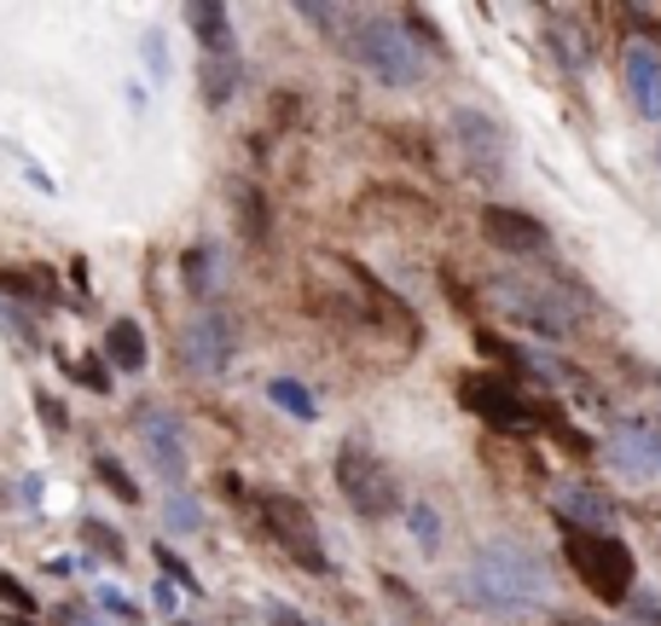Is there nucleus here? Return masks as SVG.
Returning <instances> with one entry per match:
<instances>
[{
    "label": "nucleus",
    "instance_id": "473e14b6",
    "mask_svg": "<svg viewBox=\"0 0 661 626\" xmlns=\"http://www.w3.org/2000/svg\"><path fill=\"white\" fill-rule=\"evenodd\" d=\"M656 36H661V24H656Z\"/></svg>",
    "mask_w": 661,
    "mask_h": 626
},
{
    "label": "nucleus",
    "instance_id": "b1692460",
    "mask_svg": "<svg viewBox=\"0 0 661 626\" xmlns=\"http://www.w3.org/2000/svg\"><path fill=\"white\" fill-rule=\"evenodd\" d=\"M476 348L494 354V360H505V366H522V348H511V343H505V336H494V331H476Z\"/></svg>",
    "mask_w": 661,
    "mask_h": 626
},
{
    "label": "nucleus",
    "instance_id": "a878e982",
    "mask_svg": "<svg viewBox=\"0 0 661 626\" xmlns=\"http://www.w3.org/2000/svg\"><path fill=\"white\" fill-rule=\"evenodd\" d=\"M71 371H76V383H88V388H93V395H105V388H111V371L99 366V360H76Z\"/></svg>",
    "mask_w": 661,
    "mask_h": 626
},
{
    "label": "nucleus",
    "instance_id": "2eb2a0df",
    "mask_svg": "<svg viewBox=\"0 0 661 626\" xmlns=\"http://www.w3.org/2000/svg\"><path fill=\"white\" fill-rule=\"evenodd\" d=\"M343 273L354 279V291H360V296H366V308H371V314H378V325H395V331L406 336V343H418V319H412V308H406V302H401L395 291H383V284H378V279H371V273H366V267H354V261L343 267Z\"/></svg>",
    "mask_w": 661,
    "mask_h": 626
},
{
    "label": "nucleus",
    "instance_id": "0eeeda50",
    "mask_svg": "<svg viewBox=\"0 0 661 626\" xmlns=\"http://www.w3.org/2000/svg\"><path fill=\"white\" fill-rule=\"evenodd\" d=\"M447 128H453V145H459L470 180L476 186H505V175H511V140H505V128L494 123V116L476 111V105H459Z\"/></svg>",
    "mask_w": 661,
    "mask_h": 626
},
{
    "label": "nucleus",
    "instance_id": "7ed1b4c3",
    "mask_svg": "<svg viewBox=\"0 0 661 626\" xmlns=\"http://www.w3.org/2000/svg\"><path fill=\"white\" fill-rule=\"evenodd\" d=\"M563 563L574 568V580H581L598 603H626L633 598V580H638V563H633V551H626V539L615 534H581V528H569L563 534Z\"/></svg>",
    "mask_w": 661,
    "mask_h": 626
},
{
    "label": "nucleus",
    "instance_id": "f8f14e48",
    "mask_svg": "<svg viewBox=\"0 0 661 626\" xmlns=\"http://www.w3.org/2000/svg\"><path fill=\"white\" fill-rule=\"evenodd\" d=\"M134 430H140V442L151 447V464H157L163 482H180L186 476V447H180V424L163 412V406H140L134 412Z\"/></svg>",
    "mask_w": 661,
    "mask_h": 626
},
{
    "label": "nucleus",
    "instance_id": "bb28decb",
    "mask_svg": "<svg viewBox=\"0 0 661 626\" xmlns=\"http://www.w3.org/2000/svg\"><path fill=\"white\" fill-rule=\"evenodd\" d=\"M99 476H105V482H111V487H116V494H123L128 504H134V499H140V487H134V482H128V476H123V470H116L111 459H99Z\"/></svg>",
    "mask_w": 661,
    "mask_h": 626
},
{
    "label": "nucleus",
    "instance_id": "5701e85b",
    "mask_svg": "<svg viewBox=\"0 0 661 626\" xmlns=\"http://www.w3.org/2000/svg\"><path fill=\"white\" fill-rule=\"evenodd\" d=\"M239 209H244V232H250V239H267V215H262V197H256V192H239Z\"/></svg>",
    "mask_w": 661,
    "mask_h": 626
},
{
    "label": "nucleus",
    "instance_id": "20e7f679",
    "mask_svg": "<svg viewBox=\"0 0 661 626\" xmlns=\"http://www.w3.org/2000/svg\"><path fill=\"white\" fill-rule=\"evenodd\" d=\"M482 296L494 302L505 319H517L522 331L546 336V343H563V336L574 331V308L551 291V284H539L529 273H494V279H482Z\"/></svg>",
    "mask_w": 661,
    "mask_h": 626
},
{
    "label": "nucleus",
    "instance_id": "9d476101",
    "mask_svg": "<svg viewBox=\"0 0 661 626\" xmlns=\"http://www.w3.org/2000/svg\"><path fill=\"white\" fill-rule=\"evenodd\" d=\"M232 354H239V319L232 314H198V319H186V331H180V360L203 371V378H215V371H227L232 366Z\"/></svg>",
    "mask_w": 661,
    "mask_h": 626
},
{
    "label": "nucleus",
    "instance_id": "f257e3e1",
    "mask_svg": "<svg viewBox=\"0 0 661 626\" xmlns=\"http://www.w3.org/2000/svg\"><path fill=\"white\" fill-rule=\"evenodd\" d=\"M459 598L470 609H487V615H522V609H534L546 598V568H539L534 551L511 546V539H494L459 574Z\"/></svg>",
    "mask_w": 661,
    "mask_h": 626
},
{
    "label": "nucleus",
    "instance_id": "f3484780",
    "mask_svg": "<svg viewBox=\"0 0 661 626\" xmlns=\"http://www.w3.org/2000/svg\"><path fill=\"white\" fill-rule=\"evenodd\" d=\"M105 360L123 366V371H140L145 366V331L134 325V319H116V325L105 331Z\"/></svg>",
    "mask_w": 661,
    "mask_h": 626
},
{
    "label": "nucleus",
    "instance_id": "2f4dec72",
    "mask_svg": "<svg viewBox=\"0 0 661 626\" xmlns=\"http://www.w3.org/2000/svg\"><path fill=\"white\" fill-rule=\"evenodd\" d=\"M551 626H598V621H581V615H557Z\"/></svg>",
    "mask_w": 661,
    "mask_h": 626
},
{
    "label": "nucleus",
    "instance_id": "4468645a",
    "mask_svg": "<svg viewBox=\"0 0 661 626\" xmlns=\"http://www.w3.org/2000/svg\"><path fill=\"white\" fill-rule=\"evenodd\" d=\"M557 516H563L569 528H581V534H609L615 528V499H609L603 487L569 482L563 494H557Z\"/></svg>",
    "mask_w": 661,
    "mask_h": 626
},
{
    "label": "nucleus",
    "instance_id": "7c9ffc66",
    "mask_svg": "<svg viewBox=\"0 0 661 626\" xmlns=\"http://www.w3.org/2000/svg\"><path fill=\"white\" fill-rule=\"evenodd\" d=\"M157 557H163V568H168V574H175V580H180V586H192V574H186V563H180V557H175V551H157Z\"/></svg>",
    "mask_w": 661,
    "mask_h": 626
},
{
    "label": "nucleus",
    "instance_id": "4be33fe9",
    "mask_svg": "<svg viewBox=\"0 0 661 626\" xmlns=\"http://www.w3.org/2000/svg\"><path fill=\"white\" fill-rule=\"evenodd\" d=\"M406 522H412V534H418V546H430L435 551V539H441V516L430 511V504H401Z\"/></svg>",
    "mask_w": 661,
    "mask_h": 626
},
{
    "label": "nucleus",
    "instance_id": "cd10ccee",
    "mask_svg": "<svg viewBox=\"0 0 661 626\" xmlns=\"http://www.w3.org/2000/svg\"><path fill=\"white\" fill-rule=\"evenodd\" d=\"M0 603H12V609H29L36 598H29V591H24L18 580H12V574H0Z\"/></svg>",
    "mask_w": 661,
    "mask_h": 626
},
{
    "label": "nucleus",
    "instance_id": "a211bd4d",
    "mask_svg": "<svg viewBox=\"0 0 661 626\" xmlns=\"http://www.w3.org/2000/svg\"><path fill=\"white\" fill-rule=\"evenodd\" d=\"M267 400H274L279 412H291V418H302V424H314V418H319V406H314V395H308V388H302L296 378H274V383H267Z\"/></svg>",
    "mask_w": 661,
    "mask_h": 626
},
{
    "label": "nucleus",
    "instance_id": "39448f33",
    "mask_svg": "<svg viewBox=\"0 0 661 626\" xmlns=\"http://www.w3.org/2000/svg\"><path fill=\"white\" fill-rule=\"evenodd\" d=\"M459 406L499 435H522L539 424V406L522 400V388L505 371H470V378H459Z\"/></svg>",
    "mask_w": 661,
    "mask_h": 626
},
{
    "label": "nucleus",
    "instance_id": "f03ea898",
    "mask_svg": "<svg viewBox=\"0 0 661 626\" xmlns=\"http://www.w3.org/2000/svg\"><path fill=\"white\" fill-rule=\"evenodd\" d=\"M343 47L383 81V88H418V81H423V53L412 47V36L401 29V18H383V12H354Z\"/></svg>",
    "mask_w": 661,
    "mask_h": 626
},
{
    "label": "nucleus",
    "instance_id": "72a5a7b5",
    "mask_svg": "<svg viewBox=\"0 0 661 626\" xmlns=\"http://www.w3.org/2000/svg\"><path fill=\"white\" fill-rule=\"evenodd\" d=\"M656 157H661V151H656Z\"/></svg>",
    "mask_w": 661,
    "mask_h": 626
},
{
    "label": "nucleus",
    "instance_id": "1a4fd4ad",
    "mask_svg": "<svg viewBox=\"0 0 661 626\" xmlns=\"http://www.w3.org/2000/svg\"><path fill=\"white\" fill-rule=\"evenodd\" d=\"M603 464L621 482H656L661 476V430L644 424V418H621L603 442Z\"/></svg>",
    "mask_w": 661,
    "mask_h": 626
},
{
    "label": "nucleus",
    "instance_id": "6e6552de",
    "mask_svg": "<svg viewBox=\"0 0 661 626\" xmlns=\"http://www.w3.org/2000/svg\"><path fill=\"white\" fill-rule=\"evenodd\" d=\"M262 522H267V534H274L308 574H326L331 568L326 539H319V522H314V511L302 499H291V494H262Z\"/></svg>",
    "mask_w": 661,
    "mask_h": 626
},
{
    "label": "nucleus",
    "instance_id": "ddd939ff",
    "mask_svg": "<svg viewBox=\"0 0 661 626\" xmlns=\"http://www.w3.org/2000/svg\"><path fill=\"white\" fill-rule=\"evenodd\" d=\"M621 76H626V99H633L638 116H661V53L650 41H633L621 53Z\"/></svg>",
    "mask_w": 661,
    "mask_h": 626
},
{
    "label": "nucleus",
    "instance_id": "c85d7f7f",
    "mask_svg": "<svg viewBox=\"0 0 661 626\" xmlns=\"http://www.w3.org/2000/svg\"><path fill=\"white\" fill-rule=\"evenodd\" d=\"M88 539H99V546H105L111 557H123V539H116L111 528H99V522H88Z\"/></svg>",
    "mask_w": 661,
    "mask_h": 626
},
{
    "label": "nucleus",
    "instance_id": "6ab92c4d",
    "mask_svg": "<svg viewBox=\"0 0 661 626\" xmlns=\"http://www.w3.org/2000/svg\"><path fill=\"white\" fill-rule=\"evenodd\" d=\"M0 291H12V296H36V302H53L59 296V284L47 279V267L36 273V267H0Z\"/></svg>",
    "mask_w": 661,
    "mask_h": 626
},
{
    "label": "nucleus",
    "instance_id": "393cba45",
    "mask_svg": "<svg viewBox=\"0 0 661 626\" xmlns=\"http://www.w3.org/2000/svg\"><path fill=\"white\" fill-rule=\"evenodd\" d=\"M163 516H168V528H180V534H192V528H198V522H203V516L192 511V499H180V494H175V499H168V511H163Z\"/></svg>",
    "mask_w": 661,
    "mask_h": 626
},
{
    "label": "nucleus",
    "instance_id": "dca6fc26",
    "mask_svg": "<svg viewBox=\"0 0 661 626\" xmlns=\"http://www.w3.org/2000/svg\"><path fill=\"white\" fill-rule=\"evenodd\" d=\"M186 18H192L198 41H203V59H232V18H227V7H215V0H198Z\"/></svg>",
    "mask_w": 661,
    "mask_h": 626
},
{
    "label": "nucleus",
    "instance_id": "423d86ee",
    "mask_svg": "<svg viewBox=\"0 0 661 626\" xmlns=\"http://www.w3.org/2000/svg\"><path fill=\"white\" fill-rule=\"evenodd\" d=\"M336 487H343V499L360 516H395L401 511V487H395V476H389V464L360 442L336 447Z\"/></svg>",
    "mask_w": 661,
    "mask_h": 626
},
{
    "label": "nucleus",
    "instance_id": "c756f323",
    "mask_svg": "<svg viewBox=\"0 0 661 626\" xmlns=\"http://www.w3.org/2000/svg\"><path fill=\"white\" fill-rule=\"evenodd\" d=\"M267 626H308V621H302L296 609H284V603H274V609H267Z\"/></svg>",
    "mask_w": 661,
    "mask_h": 626
},
{
    "label": "nucleus",
    "instance_id": "aec40b11",
    "mask_svg": "<svg viewBox=\"0 0 661 626\" xmlns=\"http://www.w3.org/2000/svg\"><path fill=\"white\" fill-rule=\"evenodd\" d=\"M232 93H239V59H203V99L227 105Z\"/></svg>",
    "mask_w": 661,
    "mask_h": 626
},
{
    "label": "nucleus",
    "instance_id": "9b49d317",
    "mask_svg": "<svg viewBox=\"0 0 661 626\" xmlns=\"http://www.w3.org/2000/svg\"><path fill=\"white\" fill-rule=\"evenodd\" d=\"M482 239L505 250V256H546L551 250V232L534 221L529 209H511V203H482Z\"/></svg>",
    "mask_w": 661,
    "mask_h": 626
},
{
    "label": "nucleus",
    "instance_id": "412c9836",
    "mask_svg": "<svg viewBox=\"0 0 661 626\" xmlns=\"http://www.w3.org/2000/svg\"><path fill=\"white\" fill-rule=\"evenodd\" d=\"M209 267H215V256H209V250H186L180 273H186V291H192V296H203V291H209Z\"/></svg>",
    "mask_w": 661,
    "mask_h": 626
}]
</instances>
